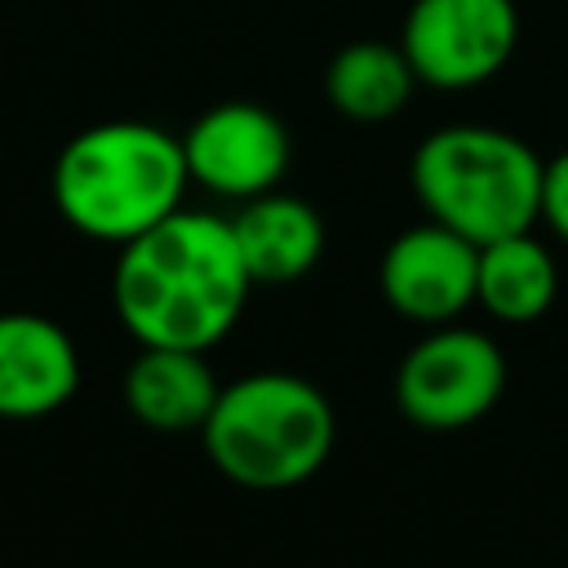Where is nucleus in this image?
I'll return each mask as SVG.
<instances>
[{
  "instance_id": "4",
  "label": "nucleus",
  "mask_w": 568,
  "mask_h": 568,
  "mask_svg": "<svg viewBox=\"0 0 568 568\" xmlns=\"http://www.w3.org/2000/svg\"><path fill=\"white\" fill-rule=\"evenodd\" d=\"M408 182L430 222L493 244L541 222L546 160L497 124H444L408 160Z\"/></svg>"
},
{
  "instance_id": "11",
  "label": "nucleus",
  "mask_w": 568,
  "mask_h": 568,
  "mask_svg": "<svg viewBox=\"0 0 568 568\" xmlns=\"http://www.w3.org/2000/svg\"><path fill=\"white\" fill-rule=\"evenodd\" d=\"M124 408L155 435H200L222 382L213 377L204 351L182 346H138L124 368Z\"/></svg>"
},
{
  "instance_id": "1",
  "label": "nucleus",
  "mask_w": 568,
  "mask_h": 568,
  "mask_svg": "<svg viewBox=\"0 0 568 568\" xmlns=\"http://www.w3.org/2000/svg\"><path fill=\"white\" fill-rule=\"evenodd\" d=\"M248 288L231 217L204 209L169 213L120 244L111 266V306L138 346H217L235 328Z\"/></svg>"
},
{
  "instance_id": "6",
  "label": "nucleus",
  "mask_w": 568,
  "mask_h": 568,
  "mask_svg": "<svg viewBox=\"0 0 568 568\" xmlns=\"http://www.w3.org/2000/svg\"><path fill=\"white\" fill-rule=\"evenodd\" d=\"M399 49L408 53L426 89H444V93L479 89L519 49V4L515 0H413L399 27Z\"/></svg>"
},
{
  "instance_id": "12",
  "label": "nucleus",
  "mask_w": 568,
  "mask_h": 568,
  "mask_svg": "<svg viewBox=\"0 0 568 568\" xmlns=\"http://www.w3.org/2000/svg\"><path fill=\"white\" fill-rule=\"evenodd\" d=\"M417 71L399 40H351L342 44L324 67V98L328 106L351 124H386L395 120L413 93Z\"/></svg>"
},
{
  "instance_id": "14",
  "label": "nucleus",
  "mask_w": 568,
  "mask_h": 568,
  "mask_svg": "<svg viewBox=\"0 0 568 568\" xmlns=\"http://www.w3.org/2000/svg\"><path fill=\"white\" fill-rule=\"evenodd\" d=\"M541 222L555 231V240L568 244V151L546 160V182H541Z\"/></svg>"
},
{
  "instance_id": "5",
  "label": "nucleus",
  "mask_w": 568,
  "mask_h": 568,
  "mask_svg": "<svg viewBox=\"0 0 568 568\" xmlns=\"http://www.w3.org/2000/svg\"><path fill=\"white\" fill-rule=\"evenodd\" d=\"M506 390L501 346L470 324H435L395 368V408L422 430H466Z\"/></svg>"
},
{
  "instance_id": "10",
  "label": "nucleus",
  "mask_w": 568,
  "mask_h": 568,
  "mask_svg": "<svg viewBox=\"0 0 568 568\" xmlns=\"http://www.w3.org/2000/svg\"><path fill=\"white\" fill-rule=\"evenodd\" d=\"M231 231L253 284H297L324 257V217L315 213V204L280 186L244 200L231 213Z\"/></svg>"
},
{
  "instance_id": "13",
  "label": "nucleus",
  "mask_w": 568,
  "mask_h": 568,
  "mask_svg": "<svg viewBox=\"0 0 568 568\" xmlns=\"http://www.w3.org/2000/svg\"><path fill=\"white\" fill-rule=\"evenodd\" d=\"M559 293V266L555 253L532 235H501L493 244H479V280H475V306H484L501 324H532L555 306Z\"/></svg>"
},
{
  "instance_id": "8",
  "label": "nucleus",
  "mask_w": 568,
  "mask_h": 568,
  "mask_svg": "<svg viewBox=\"0 0 568 568\" xmlns=\"http://www.w3.org/2000/svg\"><path fill=\"white\" fill-rule=\"evenodd\" d=\"M475 280H479V244L430 217L399 231L377 266L386 306L422 328L453 324L462 311H470Z\"/></svg>"
},
{
  "instance_id": "3",
  "label": "nucleus",
  "mask_w": 568,
  "mask_h": 568,
  "mask_svg": "<svg viewBox=\"0 0 568 568\" xmlns=\"http://www.w3.org/2000/svg\"><path fill=\"white\" fill-rule=\"evenodd\" d=\"M200 439L231 484L284 493L324 470L337 444V413L315 382L262 368L217 390Z\"/></svg>"
},
{
  "instance_id": "7",
  "label": "nucleus",
  "mask_w": 568,
  "mask_h": 568,
  "mask_svg": "<svg viewBox=\"0 0 568 568\" xmlns=\"http://www.w3.org/2000/svg\"><path fill=\"white\" fill-rule=\"evenodd\" d=\"M186 173L195 186L222 200H253L284 182L293 142L284 120L262 102H217L200 111L182 133Z\"/></svg>"
},
{
  "instance_id": "9",
  "label": "nucleus",
  "mask_w": 568,
  "mask_h": 568,
  "mask_svg": "<svg viewBox=\"0 0 568 568\" xmlns=\"http://www.w3.org/2000/svg\"><path fill=\"white\" fill-rule=\"evenodd\" d=\"M80 390L71 333L40 311H0V417L36 422L67 408Z\"/></svg>"
},
{
  "instance_id": "2",
  "label": "nucleus",
  "mask_w": 568,
  "mask_h": 568,
  "mask_svg": "<svg viewBox=\"0 0 568 568\" xmlns=\"http://www.w3.org/2000/svg\"><path fill=\"white\" fill-rule=\"evenodd\" d=\"M191 186L182 133L151 120H102L67 138L53 160V209L98 244H129L182 209Z\"/></svg>"
}]
</instances>
